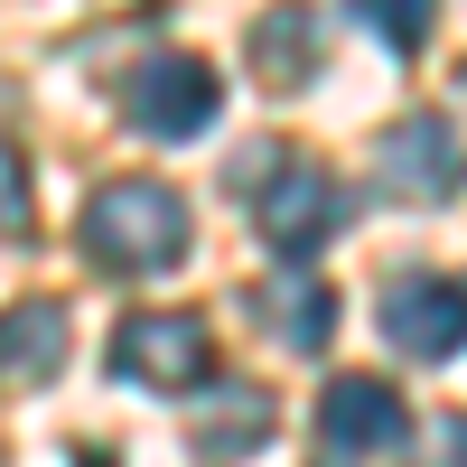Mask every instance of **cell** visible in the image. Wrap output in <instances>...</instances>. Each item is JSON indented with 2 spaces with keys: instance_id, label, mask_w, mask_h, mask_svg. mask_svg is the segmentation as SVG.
<instances>
[{
  "instance_id": "obj_1",
  "label": "cell",
  "mask_w": 467,
  "mask_h": 467,
  "mask_svg": "<svg viewBox=\"0 0 467 467\" xmlns=\"http://www.w3.org/2000/svg\"><path fill=\"white\" fill-rule=\"evenodd\" d=\"M85 253L103 271H169L187 253V197L169 178H103L85 197Z\"/></svg>"
},
{
  "instance_id": "obj_2",
  "label": "cell",
  "mask_w": 467,
  "mask_h": 467,
  "mask_svg": "<svg viewBox=\"0 0 467 467\" xmlns=\"http://www.w3.org/2000/svg\"><path fill=\"white\" fill-rule=\"evenodd\" d=\"M215 103H224V85H215L206 57H150V66L122 75V112H131V131H150V140H187V131H206Z\"/></svg>"
},
{
  "instance_id": "obj_3",
  "label": "cell",
  "mask_w": 467,
  "mask_h": 467,
  "mask_svg": "<svg viewBox=\"0 0 467 467\" xmlns=\"http://www.w3.org/2000/svg\"><path fill=\"white\" fill-rule=\"evenodd\" d=\"M112 365L131 383H150V393H187V383H206L215 337H206V318H187V308H150V318H131L112 337Z\"/></svg>"
},
{
  "instance_id": "obj_4",
  "label": "cell",
  "mask_w": 467,
  "mask_h": 467,
  "mask_svg": "<svg viewBox=\"0 0 467 467\" xmlns=\"http://www.w3.org/2000/svg\"><path fill=\"white\" fill-rule=\"evenodd\" d=\"M253 224H262V244H271V253H290V262H299V253H318L327 234L346 224V187H337L318 160H290L281 178L262 187Z\"/></svg>"
},
{
  "instance_id": "obj_5",
  "label": "cell",
  "mask_w": 467,
  "mask_h": 467,
  "mask_svg": "<svg viewBox=\"0 0 467 467\" xmlns=\"http://www.w3.org/2000/svg\"><path fill=\"white\" fill-rule=\"evenodd\" d=\"M383 337H393L411 365L458 356V346H467V290L440 281V271H411V281H393V290H383Z\"/></svg>"
},
{
  "instance_id": "obj_6",
  "label": "cell",
  "mask_w": 467,
  "mask_h": 467,
  "mask_svg": "<svg viewBox=\"0 0 467 467\" xmlns=\"http://www.w3.org/2000/svg\"><path fill=\"white\" fill-rule=\"evenodd\" d=\"M458 140H449V122L440 112H411V122H393L374 140V187L383 197H449L458 187Z\"/></svg>"
},
{
  "instance_id": "obj_7",
  "label": "cell",
  "mask_w": 467,
  "mask_h": 467,
  "mask_svg": "<svg viewBox=\"0 0 467 467\" xmlns=\"http://www.w3.org/2000/svg\"><path fill=\"white\" fill-rule=\"evenodd\" d=\"M318 431H327L337 449H393V440H411V411H402L393 383H374V374H337L327 393H318Z\"/></svg>"
},
{
  "instance_id": "obj_8",
  "label": "cell",
  "mask_w": 467,
  "mask_h": 467,
  "mask_svg": "<svg viewBox=\"0 0 467 467\" xmlns=\"http://www.w3.org/2000/svg\"><path fill=\"white\" fill-rule=\"evenodd\" d=\"M253 318H262L271 346L318 356V346L337 337V290H318L308 271H271V281H253Z\"/></svg>"
},
{
  "instance_id": "obj_9",
  "label": "cell",
  "mask_w": 467,
  "mask_h": 467,
  "mask_svg": "<svg viewBox=\"0 0 467 467\" xmlns=\"http://www.w3.org/2000/svg\"><path fill=\"white\" fill-rule=\"evenodd\" d=\"M66 337L75 318L57 299H19V308H0V374H19V383H47L66 365Z\"/></svg>"
},
{
  "instance_id": "obj_10",
  "label": "cell",
  "mask_w": 467,
  "mask_h": 467,
  "mask_svg": "<svg viewBox=\"0 0 467 467\" xmlns=\"http://www.w3.org/2000/svg\"><path fill=\"white\" fill-rule=\"evenodd\" d=\"M262 431H271V393L234 383V393H215V402H206V420H197V449H206V458H244Z\"/></svg>"
},
{
  "instance_id": "obj_11",
  "label": "cell",
  "mask_w": 467,
  "mask_h": 467,
  "mask_svg": "<svg viewBox=\"0 0 467 467\" xmlns=\"http://www.w3.org/2000/svg\"><path fill=\"white\" fill-rule=\"evenodd\" d=\"M253 57H262V75L271 85H308V10H271V19H253Z\"/></svg>"
},
{
  "instance_id": "obj_12",
  "label": "cell",
  "mask_w": 467,
  "mask_h": 467,
  "mask_svg": "<svg viewBox=\"0 0 467 467\" xmlns=\"http://www.w3.org/2000/svg\"><path fill=\"white\" fill-rule=\"evenodd\" d=\"M356 19L383 37V47H420V37H431V19H440V0H356Z\"/></svg>"
},
{
  "instance_id": "obj_13",
  "label": "cell",
  "mask_w": 467,
  "mask_h": 467,
  "mask_svg": "<svg viewBox=\"0 0 467 467\" xmlns=\"http://www.w3.org/2000/svg\"><path fill=\"white\" fill-rule=\"evenodd\" d=\"M28 224V187H19V150L0 140V234H19Z\"/></svg>"
},
{
  "instance_id": "obj_14",
  "label": "cell",
  "mask_w": 467,
  "mask_h": 467,
  "mask_svg": "<svg viewBox=\"0 0 467 467\" xmlns=\"http://www.w3.org/2000/svg\"><path fill=\"white\" fill-rule=\"evenodd\" d=\"M431 467H467V420H440V449H431Z\"/></svg>"
},
{
  "instance_id": "obj_15",
  "label": "cell",
  "mask_w": 467,
  "mask_h": 467,
  "mask_svg": "<svg viewBox=\"0 0 467 467\" xmlns=\"http://www.w3.org/2000/svg\"><path fill=\"white\" fill-rule=\"evenodd\" d=\"M458 85H467V75H458Z\"/></svg>"
}]
</instances>
